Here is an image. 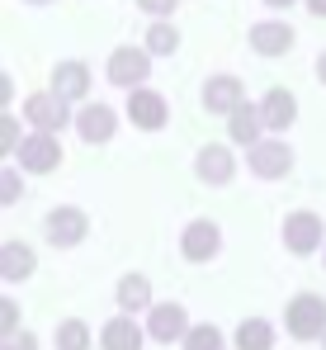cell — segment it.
Wrapping results in <instances>:
<instances>
[{"label":"cell","mask_w":326,"mask_h":350,"mask_svg":"<svg viewBox=\"0 0 326 350\" xmlns=\"http://www.w3.org/2000/svg\"><path fill=\"white\" fill-rule=\"evenodd\" d=\"M284 332L293 341H322L326 336V298L322 293H293L284 308Z\"/></svg>","instance_id":"1"},{"label":"cell","mask_w":326,"mask_h":350,"mask_svg":"<svg viewBox=\"0 0 326 350\" xmlns=\"http://www.w3.org/2000/svg\"><path fill=\"white\" fill-rule=\"evenodd\" d=\"M66 105H71V100H62L53 85H48V90H33V95L24 100V109H19V114L29 118L33 128H43V133H62L66 123H76V114H71Z\"/></svg>","instance_id":"2"},{"label":"cell","mask_w":326,"mask_h":350,"mask_svg":"<svg viewBox=\"0 0 326 350\" xmlns=\"http://www.w3.org/2000/svg\"><path fill=\"white\" fill-rule=\"evenodd\" d=\"M322 237H326V223H322V213H312V208H298V213L284 218V251H293V256L322 251Z\"/></svg>","instance_id":"3"},{"label":"cell","mask_w":326,"mask_h":350,"mask_svg":"<svg viewBox=\"0 0 326 350\" xmlns=\"http://www.w3.org/2000/svg\"><path fill=\"white\" fill-rule=\"evenodd\" d=\"M14 161H19V171H57L62 166V142H57V133H43V128H33L24 142H19V152H14Z\"/></svg>","instance_id":"4"},{"label":"cell","mask_w":326,"mask_h":350,"mask_svg":"<svg viewBox=\"0 0 326 350\" xmlns=\"http://www.w3.org/2000/svg\"><path fill=\"white\" fill-rule=\"evenodd\" d=\"M217 251H222V228H217L213 218H194V223L180 232V256H185L189 265H208Z\"/></svg>","instance_id":"5"},{"label":"cell","mask_w":326,"mask_h":350,"mask_svg":"<svg viewBox=\"0 0 326 350\" xmlns=\"http://www.w3.org/2000/svg\"><path fill=\"white\" fill-rule=\"evenodd\" d=\"M246 166H251V175H260V180H284V175L293 171V147L260 137L256 147H246Z\"/></svg>","instance_id":"6"},{"label":"cell","mask_w":326,"mask_h":350,"mask_svg":"<svg viewBox=\"0 0 326 350\" xmlns=\"http://www.w3.org/2000/svg\"><path fill=\"white\" fill-rule=\"evenodd\" d=\"M128 118H133V128L157 133V128H165V118H170V105H165V95H157V90L133 85L128 90Z\"/></svg>","instance_id":"7"},{"label":"cell","mask_w":326,"mask_h":350,"mask_svg":"<svg viewBox=\"0 0 326 350\" xmlns=\"http://www.w3.org/2000/svg\"><path fill=\"white\" fill-rule=\"evenodd\" d=\"M43 232H48V241L53 246H81L85 241V232H90V218L81 213V208H71V204H62V208H53L48 218H43Z\"/></svg>","instance_id":"8"},{"label":"cell","mask_w":326,"mask_h":350,"mask_svg":"<svg viewBox=\"0 0 326 350\" xmlns=\"http://www.w3.org/2000/svg\"><path fill=\"white\" fill-rule=\"evenodd\" d=\"M189 327H194V322H189V312H185L180 303H152V308H147V336L161 341V346L185 341Z\"/></svg>","instance_id":"9"},{"label":"cell","mask_w":326,"mask_h":350,"mask_svg":"<svg viewBox=\"0 0 326 350\" xmlns=\"http://www.w3.org/2000/svg\"><path fill=\"white\" fill-rule=\"evenodd\" d=\"M105 71H109V81H113V85L133 90V85H142V81H147V71H152V53H147V48H113Z\"/></svg>","instance_id":"10"},{"label":"cell","mask_w":326,"mask_h":350,"mask_svg":"<svg viewBox=\"0 0 326 350\" xmlns=\"http://www.w3.org/2000/svg\"><path fill=\"white\" fill-rule=\"evenodd\" d=\"M76 133H81L85 147L109 142V137L118 133V114H113L109 105H81V109H76Z\"/></svg>","instance_id":"11"},{"label":"cell","mask_w":326,"mask_h":350,"mask_svg":"<svg viewBox=\"0 0 326 350\" xmlns=\"http://www.w3.org/2000/svg\"><path fill=\"white\" fill-rule=\"evenodd\" d=\"M147 341V327H137L133 312H118L100 327V350H142Z\"/></svg>","instance_id":"12"},{"label":"cell","mask_w":326,"mask_h":350,"mask_svg":"<svg viewBox=\"0 0 326 350\" xmlns=\"http://www.w3.org/2000/svg\"><path fill=\"white\" fill-rule=\"evenodd\" d=\"M194 175H199L204 185H227V180L236 175V157H232L222 142H208V147H199V157H194Z\"/></svg>","instance_id":"13"},{"label":"cell","mask_w":326,"mask_h":350,"mask_svg":"<svg viewBox=\"0 0 326 350\" xmlns=\"http://www.w3.org/2000/svg\"><path fill=\"white\" fill-rule=\"evenodd\" d=\"M251 48L260 53V57H284L288 48H293V29L284 24V19H260V24H251Z\"/></svg>","instance_id":"14"},{"label":"cell","mask_w":326,"mask_h":350,"mask_svg":"<svg viewBox=\"0 0 326 350\" xmlns=\"http://www.w3.org/2000/svg\"><path fill=\"white\" fill-rule=\"evenodd\" d=\"M53 90L62 100H71V105H81L85 95H90V66L85 62H57L53 66Z\"/></svg>","instance_id":"15"},{"label":"cell","mask_w":326,"mask_h":350,"mask_svg":"<svg viewBox=\"0 0 326 350\" xmlns=\"http://www.w3.org/2000/svg\"><path fill=\"white\" fill-rule=\"evenodd\" d=\"M241 100H246V85L236 76H208L204 81V109L208 114H232Z\"/></svg>","instance_id":"16"},{"label":"cell","mask_w":326,"mask_h":350,"mask_svg":"<svg viewBox=\"0 0 326 350\" xmlns=\"http://www.w3.org/2000/svg\"><path fill=\"white\" fill-rule=\"evenodd\" d=\"M260 118H265V128H274V133L293 128V118H298V95L284 90V85L265 90V100H260Z\"/></svg>","instance_id":"17"},{"label":"cell","mask_w":326,"mask_h":350,"mask_svg":"<svg viewBox=\"0 0 326 350\" xmlns=\"http://www.w3.org/2000/svg\"><path fill=\"white\" fill-rule=\"evenodd\" d=\"M38 270V256H33V246H24V241H5L0 246V280L5 284H19V280H29Z\"/></svg>","instance_id":"18"},{"label":"cell","mask_w":326,"mask_h":350,"mask_svg":"<svg viewBox=\"0 0 326 350\" xmlns=\"http://www.w3.org/2000/svg\"><path fill=\"white\" fill-rule=\"evenodd\" d=\"M227 133H232V142L236 147H256L260 142V133H265V118H260V105H236L232 114H227Z\"/></svg>","instance_id":"19"},{"label":"cell","mask_w":326,"mask_h":350,"mask_svg":"<svg viewBox=\"0 0 326 350\" xmlns=\"http://www.w3.org/2000/svg\"><path fill=\"white\" fill-rule=\"evenodd\" d=\"M113 298H118V312H147L152 308V280L147 275H123Z\"/></svg>","instance_id":"20"},{"label":"cell","mask_w":326,"mask_h":350,"mask_svg":"<svg viewBox=\"0 0 326 350\" xmlns=\"http://www.w3.org/2000/svg\"><path fill=\"white\" fill-rule=\"evenodd\" d=\"M236 350H274V322L265 317H246L241 327H236Z\"/></svg>","instance_id":"21"},{"label":"cell","mask_w":326,"mask_h":350,"mask_svg":"<svg viewBox=\"0 0 326 350\" xmlns=\"http://www.w3.org/2000/svg\"><path fill=\"white\" fill-rule=\"evenodd\" d=\"M57 350H90V327L81 322V317H66V322H57Z\"/></svg>","instance_id":"22"},{"label":"cell","mask_w":326,"mask_h":350,"mask_svg":"<svg viewBox=\"0 0 326 350\" xmlns=\"http://www.w3.org/2000/svg\"><path fill=\"white\" fill-rule=\"evenodd\" d=\"M180 48V29L175 24H165V19H157L152 29H147V53H157V57H170Z\"/></svg>","instance_id":"23"},{"label":"cell","mask_w":326,"mask_h":350,"mask_svg":"<svg viewBox=\"0 0 326 350\" xmlns=\"http://www.w3.org/2000/svg\"><path fill=\"white\" fill-rule=\"evenodd\" d=\"M185 350H222L227 341H222V332H217L213 322H199V327H189L185 332V341H180Z\"/></svg>","instance_id":"24"},{"label":"cell","mask_w":326,"mask_h":350,"mask_svg":"<svg viewBox=\"0 0 326 350\" xmlns=\"http://www.w3.org/2000/svg\"><path fill=\"white\" fill-rule=\"evenodd\" d=\"M0 142H5V157L14 161V152H19V142H24V137H19V118H14V114L0 118Z\"/></svg>","instance_id":"25"},{"label":"cell","mask_w":326,"mask_h":350,"mask_svg":"<svg viewBox=\"0 0 326 350\" xmlns=\"http://www.w3.org/2000/svg\"><path fill=\"white\" fill-rule=\"evenodd\" d=\"M19 194H24V185H19V175H14V161H10V166L0 171V204H14Z\"/></svg>","instance_id":"26"},{"label":"cell","mask_w":326,"mask_h":350,"mask_svg":"<svg viewBox=\"0 0 326 350\" xmlns=\"http://www.w3.org/2000/svg\"><path fill=\"white\" fill-rule=\"evenodd\" d=\"M19 332V308L14 298H0V336H14Z\"/></svg>","instance_id":"27"},{"label":"cell","mask_w":326,"mask_h":350,"mask_svg":"<svg viewBox=\"0 0 326 350\" xmlns=\"http://www.w3.org/2000/svg\"><path fill=\"white\" fill-rule=\"evenodd\" d=\"M0 350H38V336L33 332H14V336H5Z\"/></svg>","instance_id":"28"},{"label":"cell","mask_w":326,"mask_h":350,"mask_svg":"<svg viewBox=\"0 0 326 350\" xmlns=\"http://www.w3.org/2000/svg\"><path fill=\"white\" fill-rule=\"evenodd\" d=\"M137 5H142V10H147L152 19H165V14L175 10V0H137Z\"/></svg>","instance_id":"29"},{"label":"cell","mask_w":326,"mask_h":350,"mask_svg":"<svg viewBox=\"0 0 326 350\" xmlns=\"http://www.w3.org/2000/svg\"><path fill=\"white\" fill-rule=\"evenodd\" d=\"M303 5H308V10H312L317 19H326V0H303Z\"/></svg>","instance_id":"30"},{"label":"cell","mask_w":326,"mask_h":350,"mask_svg":"<svg viewBox=\"0 0 326 350\" xmlns=\"http://www.w3.org/2000/svg\"><path fill=\"white\" fill-rule=\"evenodd\" d=\"M317 81H322V85H326V53H322V57H317Z\"/></svg>","instance_id":"31"},{"label":"cell","mask_w":326,"mask_h":350,"mask_svg":"<svg viewBox=\"0 0 326 350\" xmlns=\"http://www.w3.org/2000/svg\"><path fill=\"white\" fill-rule=\"evenodd\" d=\"M265 5H270V10H288L293 0H265Z\"/></svg>","instance_id":"32"},{"label":"cell","mask_w":326,"mask_h":350,"mask_svg":"<svg viewBox=\"0 0 326 350\" xmlns=\"http://www.w3.org/2000/svg\"><path fill=\"white\" fill-rule=\"evenodd\" d=\"M24 5H53V0H24Z\"/></svg>","instance_id":"33"},{"label":"cell","mask_w":326,"mask_h":350,"mask_svg":"<svg viewBox=\"0 0 326 350\" xmlns=\"http://www.w3.org/2000/svg\"><path fill=\"white\" fill-rule=\"evenodd\" d=\"M322 350H326V336H322Z\"/></svg>","instance_id":"34"}]
</instances>
